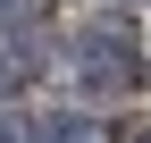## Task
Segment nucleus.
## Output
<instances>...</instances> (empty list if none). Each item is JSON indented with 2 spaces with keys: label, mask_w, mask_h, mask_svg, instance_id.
Segmentation results:
<instances>
[{
  "label": "nucleus",
  "mask_w": 151,
  "mask_h": 143,
  "mask_svg": "<svg viewBox=\"0 0 151 143\" xmlns=\"http://www.w3.org/2000/svg\"><path fill=\"white\" fill-rule=\"evenodd\" d=\"M76 59H84L92 84H134V51H126L118 34H84V42H76Z\"/></svg>",
  "instance_id": "obj_1"
},
{
  "label": "nucleus",
  "mask_w": 151,
  "mask_h": 143,
  "mask_svg": "<svg viewBox=\"0 0 151 143\" xmlns=\"http://www.w3.org/2000/svg\"><path fill=\"white\" fill-rule=\"evenodd\" d=\"M50 143H101V126H84V118H59V126H50Z\"/></svg>",
  "instance_id": "obj_2"
},
{
  "label": "nucleus",
  "mask_w": 151,
  "mask_h": 143,
  "mask_svg": "<svg viewBox=\"0 0 151 143\" xmlns=\"http://www.w3.org/2000/svg\"><path fill=\"white\" fill-rule=\"evenodd\" d=\"M0 143H25V126H17V118H0Z\"/></svg>",
  "instance_id": "obj_3"
}]
</instances>
